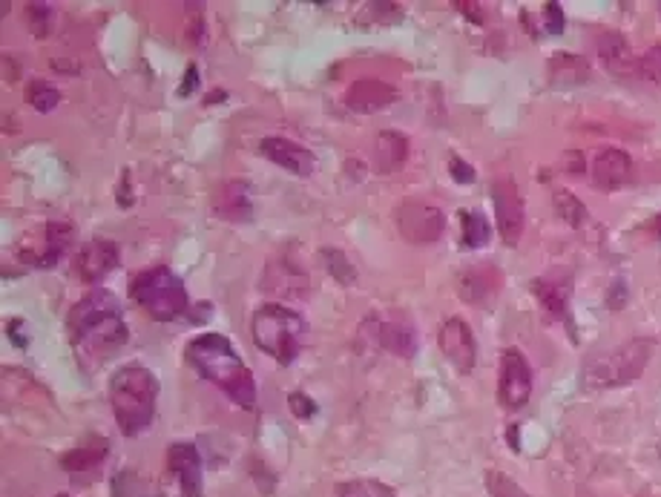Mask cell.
I'll list each match as a JSON object with an SVG mask.
<instances>
[{
    "instance_id": "3957f363",
    "label": "cell",
    "mask_w": 661,
    "mask_h": 497,
    "mask_svg": "<svg viewBox=\"0 0 661 497\" xmlns=\"http://www.w3.org/2000/svg\"><path fill=\"white\" fill-rule=\"evenodd\" d=\"M156 400H159V380L144 365H124L118 368L110 380V403L118 429L127 437H138L141 431L150 429L156 417Z\"/></svg>"
},
{
    "instance_id": "f1b7e54d",
    "label": "cell",
    "mask_w": 661,
    "mask_h": 497,
    "mask_svg": "<svg viewBox=\"0 0 661 497\" xmlns=\"http://www.w3.org/2000/svg\"><path fill=\"white\" fill-rule=\"evenodd\" d=\"M486 492L489 497H532L521 483H515L509 475H503L498 469L486 472Z\"/></svg>"
},
{
    "instance_id": "f35d334b",
    "label": "cell",
    "mask_w": 661,
    "mask_h": 497,
    "mask_svg": "<svg viewBox=\"0 0 661 497\" xmlns=\"http://www.w3.org/2000/svg\"><path fill=\"white\" fill-rule=\"evenodd\" d=\"M21 328H23L21 319H12V322H9V331H6V334H9V339H12V342H15L18 348H23V345L29 342L26 337H21Z\"/></svg>"
},
{
    "instance_id": "7a4b0ae2",
    "label": "cell",
    "mask_w": 661,
    "mask_h": 497,
    "mask_svg": "<svg viewBox=\"0 0 661 497\" xmlns=\"http://www.w3.org/2000/svg\"><path fill=\"white\" fill-rule=\"evenodd\" d=\"M187 360L190 365L210 380L219 385L236 406L256 408V380H253L251 368L239 357V351L233 348V342L222 334H199L196 339L187 342Z\"/></svg>"
},
{
    "instance_id": "7402d4cb",
    "label": "cell",
    "mask_w": 661,
    "mask_h": 497,
    "mask_svg": "<svg viewBox=\"0 0 661 497\" xmlns=\"http://www.w3.org/2000/svg\"><path fill=\"white\" fill-rule=\"evenodd\" d=\"M409 159V138L397 130H386L374 141V167L377 173H397Z\"/></svg>"
},
{
    "instance_id": "d6a6232c",
    "label": "cell",
    "mask_w": 661,
    "mask_h": 497,
    "mask_svg": "<svg viewBox=\"0 0 661 497\" xmlns=\"http://www.w3.org/2000/svg\"><path fill=\"white\" fill-rule=\"evenodd\" d=\"M386 15L388 21H397L403 12H400V6L397 3H371V6H365L363 15H360V23H377L380 18Z\"/></svg>"
},
{
    "instance_id": "74e56055",
    "label": "cell",
    "mask_w": 661,
    "mask_h": 497,
    "mask_svg": "<svg viewBox=\"0 0 661 497\" xmlns=\"http://www.w3.org/2000/svg\"><path fill=\"white\" fill-rule=\"evenodd\" d=\"M199 72H196V67H190L187 72H184V84L179 87V95H190V92L196 90V84H199V78H196Z\"/></svg>"
},
{
    "instance_id": "ac0fdd59",
    "label": "cell",
    "mask_w": 661,
    "mask_h": 497,
    "mask_svg": "<svg viewBox=\"0 0 661 497\" xmlns=\"http://www.w3.org/2000/svg\"><path fill=\"white\" fill-rule=\"evenodd\" d=\"M213 210H216L219 219H228V222H248L253 213L251 184L242 179L222 184L219 193L213 196Z\"/></svg>"
},
{
    "instance_id": "5b68a950",
    "label": "cell",
    "mask_w": 661,
    "mask_h": 497,
    "mask_svg": "<svg viewBox=\"0 0 661 497\" xmlns=\"http://www.w3.org/2000/svg\"><path fill=\"white\" fill-rule=\"evenodd\" d=\"M133 299L159 322H173L190 311V296L182 276L170 268H150L133 279Z\"/></svg>"
},
{
    "instance_id": "f546056e",
    "label": "cell",
    "mask_w": 661,
    "mask_h": 497,
    "mask_svg": "<svg viewBox=\"0 0 661 497\" xmlns=\"http://www.w3.org/2000/svg\"><path fill=\"white\" fill-rule=\"evenodd\" d=\"M337 497H394V492L377 480H351L337 489Z\"/></svg>"
},
{
    "instance_id": "5bb4252c",
    "label": "cell",
    "mask_w": 661,
    "mask_h": 497,
    "mask_svg": "<svg viewBox=\"0 0 661 497\" xmlns=\"http://www.w3.org/2000/svg\"><path fill=\"white\" fill-rule=\"evenodd\" d=\"M72 236H75L72 225H67V222H49V225L41 230V239H38L35 245H29V248H21L18 253H21L23 262H29V265L55 268L58 259L67 253Z\"/></svg>"
},
{
    "instance_id": "ab89813d",
    "label": "cell",
    "mask_w": 661,
    "mask_h": 497,
    "mask_svg": "<svg viewBox=\"0 0 661 497\" xmlns=\"http://www.w3.org/2000/svg\"><path fill=\"white\" fill-rule=\"evenodd\" d=\"M457 9H460V12H463V15H469V18H472V21H483V18H480L478 12H475V9H480L478 3H455Z\"/></svg>"
},
{
    "instance_id": "d590c367",
    "label": "cell",
    "mask_w": 661,
    "mask_h": 497,
    "mask_svg": "<svg viewBox=\"0 0 661 497\" xmlns=\"http://www.w3.org/2000/svg\"><path fill=\"white\" fill-rule=\"evenodd\" d=\"M449 170H452V179H455L457 184H472V181H475V170H472V164H466V161L457 159V156L449 159Z\"/></svg>"
},
{
    "instance_id": "52a82bcc",
    "label": "cell",
    "mask_w": 661,
    "mask_h": 497,
    "mask_svg": "<svg viewBox=\"0 0 661 497\" xmlns=\"http://www.w3.org/2000/svg\"><path fill=\"white\" fill-rule=\"evenodd\" d=\"M159 497H202V457L193 443H173L167 449Z\"/></svg>"
},
{
    "instance_id": "e575fe53",
    "label": "cell",
    "mask_w": 661,
    "mask_h": 497,
    "mask_svg": "<svg viewBox=\"0 0 661 497\" xmlns=\"http://www.w3.org/2000/svg\"><path fill=\"white\" fill-rule=\"evenodd\" d=\"M288 403H291V411L297 414L299 420H311V417L317 414V406H314V400H311L308 394H299V391H294V394L288 397Z\"/></svg>"
},
{
    "instance_id": "277c9868",
    "label": "cell",
    "mask_w": 661,
    "mask_h": 497,
    "mask_svg": "<svg viewBox=\"0 0 661 497\" xmlns=\"http://www.w3.org/2000/svg\"><path fill=\"white\" fill-rule=\"evenodd\" d=\"M308 322L302 314L285 305H262L251 319V337L262 354H268L279 365H291L299 357Z\"/></svg>"
},
{
    "instance_id": "ba28073f",
    "label": "cell",
    "mask_w": 661,
    "mask_h": 497,
    "mask_svg": "<svg viewBox=\"0 0 661 497\" xmlns=\"http://www.w3.org/2000/svg\"><path fill=\"white\" fill-rule=\"evenodd\" d=\"M397 230L400 236L411 242V245H432L443 236L446 230V216L440 207H434L429 202H417L409 199L397 207Z\"/></svg>"
},
{
    "instance_id": "d6986e66",
    "label": "cell",
    "mask_w": 661,
    "mask_h": 497,
    "mask_svg": "<svg viewBox=\"0 0 661 497\" xmlns=\"http://www.w3.org/2000/svg\"><path fill=\"white\" fill-rule=\"evenodd\" d=\"M595 49H598V58L601 64L616 72V75H639V61L633 58V49L627 44V38L610 29V32H601V38L595 41Z\"/></svg>"
},
{
    "instance_id": "60d3db41",
    "label": "cell",
    "mask_w": 661,
    "mask_h": 497,
    "mask_svg": "<svg viewBox=\"0 0 661 497\" xmlns=\"http://www.w3.org/2000/svg\"><path fill=\"white\" fill-rule=\"evenodd\" d=\"M58 497H72V495H58Z\"/></svg>"
},
{
    "instance_id": "8d00e7d4",
    "label": "cell",
    "mask_w": 661,
    "mask_h": 497,
    "mask_svg": "<svg viewBox=\"0 0 661 497\" xmlns=\"http://www.w3.org/2000/svg\"><path fill=\"white\" fill-rule=\"evenodd\" d=\"M544 23H547V32H552V35H558L564 29V12H561L558 3H547L544 6Z\"/></svg>"
},
{
    "instance_id": "484cf974",
    "label": "cell",
    "mask_w": 661,
    "mask_h": 497,
    "mask_svg": "<svg viewBox=\"0 0 661 497\" xmlns=\"http://www.w3.org/2000/svg\"><path fill=\"white\" fill-rule=\"evenodd\" d=\"M460 225H463V245L466 248H483L492 236V227L486 222V216L478 210H463L460 213Z\"/></svg>"
},
{
    "instance_id": "9c48e42d",
    "label": "cell",
    "mask_w": 661,
    "mask_h": 497,
    "mask_svg": "<svg viewBox=\"0 0 661 497\" xmlns=\"http://www.w3.org/2000/svg\"><path fill=\"white\" fill-rule=\"evenodd\" d=\"M498 397L503 408H524L532 397V368L518 348H506L501 357V380H498Z\"/></svg>"
},
{
    "instance_id": "836d02e7",
    "label": "cell",
    "mask_w": 661,
    "mask_h": 497,
    "mask_svg": "<svg viewBox=\"0 0 661 497\" xmlns=\"http://www.w3.org/2000/svg\"><path fill=\"white\" fill-rule=\"evenodd\" d=\"M334 262H328V271L334 273L337 279H340L342 285H351L354 279H357V273H354V268L348 265V259L342 256V253H337V250H325Z\"/></svg>"
},
{
    "instance_id": "4316f807",
    "label": "cell",
    "mask_w": 661,
    "mask_h": 497,
    "mask_svg": "<svg viewBox=\"0 0 661 497\" xmlns=\"http://www.w3.org/2000/svg\"><path fill=\"white\" fill-rule=\"evenodd\" d=\"M552 202H555V210H558V216L572 227H581L587 222V207L584 202L578 199V196H572L570 190H555V196H552Z\"/></svg>"
},
{
    "instance_id": "1f68e13d",
    "label": "cell",
    "mask_w": 661,
    "mask_h": 497,
    "mask_svg": "<svg viewBox=\"0 0 661 497\" xmlns=\"http://www.w3.org/2000/svg\"><path fill=\"white\" fill-rule=\"evenodd\" d=\"M639 75L650 81H661V44L650 46L644 55H639Z\"/></svg>"
},
{
    "instance_id": "4dcf8cb0",
    "label": "cell",
    "mask_w": 661,
    "mask_h": 497,
    "mask_svg": "<svg viewBox=\"0 0 661 497\" xmlns=\"http://www.w3.org/2000/svg\"><path fill=\"white\" fill-rule=\"evenodd\" d=\"M26 21H29V29L35 32V38H46L52 29V6L49 3H29Z\"/></svg>"
},
{
    "instance_id": "7c38bea8",
    "label": "cell",
    "mask_w": 661,
    "mask_h": 497,
    "mask_svg": "<svg viewBox=\"0 0 661 497\" xmlns=\"http://www.w3.org/2000/svg\"><path fill=\"white\" fill-rule=\"evenodd\" d=\"M262 291L279 296V299H302L311 291V279H308V273L302 271L294 259L279 256V259H271L268 268H265Z\"/></svg>"
},
{
    "instance_id": "44dd1931",
    "label": "cell",
    "mask_w": 661,
    "mask_h": 497,
    "mask_svg": "<svg viewBox=\"0 0 661 497\" xmlns=\"http://www.w3.org/2000/svg\"><path fill=\"white\" fill-rule=\"evenodd\" d=\"M457 291L463 296V302H469V305H489L501 291V276L492 268H472L460 276Z\"/></svg>"
},
{
    "instance_id": "6da1fadb",
    "label": "cell",
    "mask_w": 661,
    "mask_h": 497,
    "mask_svg": "<svg viewBox=\"0 0 661 497\" xmlns=\"http://www.w3.org/2000/svg\"><path fill=\"white\" fill-rule=\"evenodd\" d=\"M69 337L81 354L90 357H110L118 351L127 342L130 331L115 294L92 288L90 294L81 296L69 311Z\"/></svg>"
},
{
    "instance_id": "ffe728a7",
    "label": "cell",
    "mask_w": 661,
    "mask_h": 497,
    "mask_svg": "<svg viewBox=\"0 0 661 497\" xmlns=\"http://www.w3.org/2000/svg\"><path fill=\"white\" fill-rule=\"evenodd\" d=\"M549 84L558 87V90H567V87H581L590 81V64L581 58V55H572V52H558L552 55L547 64Z\"/></svg>"
},
{
    "instance_id": "83f0119b",
    "label": "cell",
    "mask_w": 661,
    "mask_h": 497,
    "mask_svg": "<svg viewBox=\"0 0 661 497\" xmlns=\"http://www.w3.org/2000/svg\"><path fill=\"white\" fill-rule=\"evenodd\" d=\"M26 101H29L38 113H52V110L58 107V101H61V92L55 90L49 81L35 78V81H29V87H26Z\"/></svg>"
},
{
    "instance_id": "b9f144b4",
    "label": "cell",
    "mask_w": 661,
    "mask_h": 497,
    "mask_svg": "<svg viewBox=\"0 0 661 497\" xmlns=\"http://www.w3.org/2000/svg\"><path fill=\"white\" fill-rule=\"evenodd\" d=\"M659 452H661V446H659Z\"/></svg>"
},
{
    "instance_id": "8992f818",
    "label": "cell",
    "mask_w": 661,
    "mask_h": 497,
    "mask_svg": "<svg viewBox=\"0 0 661 497\" xmlns=\"http://www.w3.org/2000/svg\"><path fill=\"white\" fill-rule=\"evenodd\" d=\"M653 354L650 339H630L607 354H598L584 368V385L590 388H616V385L639 380Z\"/></svg>"
},
{
    "instance_id": "30bf717a",
    "label": "cell",
    "mask_w": 661,
    "mask_h": 497,
    "mask_svg": "<svg viewBox=\"0 0 661 497\" xmlns=\"http://www.w3.org/2000/svg\"><path fill=\"white\" fill-rule=\"evenodd\" d=\"M492 202H495V219L506 245H518L524 236V199L521 190L512 179H498L492 184Z\"/></svg>"
},
{
    "instance_id": "8fae6325",
    "label": "cell",
    "mask_w": 661,
    "mask_h": 497,
    "mask_svg": "<svg viewBox=\"0 0 661 497\" xmlns=\"http://www.w3.org/2000/svg\"><path fill=\"white\" fill-rule=\"evenodd\" d=\"M437 345L443 351V357L455 365L460 374H469L475 368V360H478V345H475V337H472V328L463 322V319H446L440 325V334H437Z\"/></svg>"
},
{
    "instance_id": "2e32d148",
    "label": "cell",
    "mask_w": 661,
    "mask_h": 497,
    "mask_svg": "<svg viewBox=\"0 0 661 497\" xmlns=\"http://www.w3.org/2000/svg\"><path fill=\"white\" fill-rule=\"evenodd\" d=\"M400 98V92L394 90L391 84L386 81H380V78H360V81H354L348 92H345V104L354 110V113H380V110H386L391 107L394 101Z\"/></svg>"
},
{
    "instance_id": "4fadbf2b",
    "label": "cell",
    "mask_w": 661,
    "mask_h": 497,
    "mask_svg": "<svg viewBox=\"0 0 661 497\" xmlns=\"http://www.w3.org/2000/svg\"><path fill=\"white\" fill-rule=\"evenodd\" d=\"M121 250L110 239H92L75 256V273L84 285H98L107 273L115 271Z\"/></svg>"
},
{
    "instance_id": "e0dca14e",
    "label": "cell",
    "mask_w": 661,
    "mask_h": 497,
    "mask_svg": "<svg viewBox=\"0 0 661 497\" xmlns=\"http://www.w3.org/2000/svg\"><path fill=\"white\" fill-rule=\"evenodd\" d=\"M633 176V159L624 153V150H618V147H607V150H601L593 161V184L598 190H618V187H624L627 181Z\"/></svg>"
},
{
    "instance_id": "d4e9b609",
    "label": "cell",
    "mask_w": 661,
    "mask_h": 497,
    "mask_svg": "<svg viewBox=\"0 0 661 497\" xmlns=\"http://www.w3.org/2000/svg\"><path fill=\"white\" fill-rule=\"evenodd\" d=\"M104 457H107V440L104 437H90L87 443H81L72 452L64 454L61 466H64V472H90Z\"/></svg>"
},
{
    "instance_id": "cb8c5ba5",
    "label": "cell",
    "mask_w": 661,
    "mask_h": 497,
    "mask_svg": "<svg viewBox=\"0 0 661 497\" xmlns=\"http://www.w3.org/2000/svg\"><path fill=\"white\" fill-rule=\"evenodd\" d=\"M374 337H377L380 348H386L397 357H411L414 348H417L414 331L403 322H374Z\"/></svg>"
},
{
    "instance_id": "603a6c76",
    "label": "cell",
    "mask_w": 661,
    "mask_h": 497,
    "mask_svg": "<svg viewBox=\"0 0 661 497\" xmlns=\"http://www.w3.org/2000/svg\"><path fill=\"white\" fill-rule=\"evenodd\" d=\"M532 294L538 296V302L544 305L552 319H564L567 317V302H570V279H552V276H544V279H535L532 282Z\"/></svg>"
},
{
    "instance_id": "9a60e30c",
    "label": "cell",
    "mask_w": 661,
    "mask_h": 497,
    "mask_svg": "<svg viewBox=\"0 0 661 497\" xmlns=\"http://www.w3.org/2000/svg\"><path fill=\"white\" fill-rule=\"evenodd\" d=\"M259 150H262L265 159H271L274 164H279V167L288 170L291 176H302V179H305V176H311L314 167H317L314 153H311L308 147L297 144V141H291V138H282V136L262 138Z\"/></svg>"
}]
</instances>
